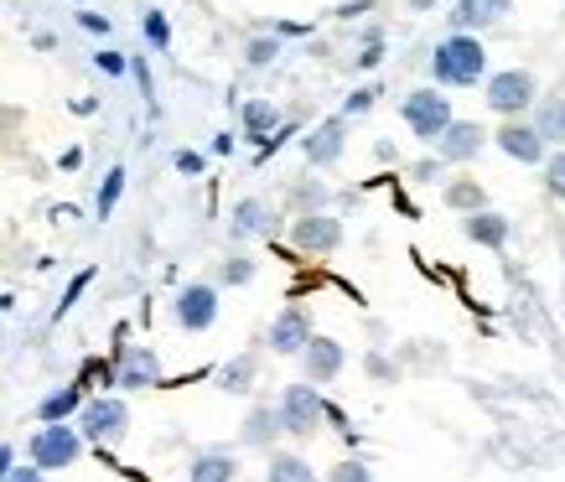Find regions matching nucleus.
Wrapping results in <instances>:
<instances>
[{
    "label": "nucleus",
    "instance_id": "34",
    "mask_svg": "<svg viewBox=\"0 0 565 482\" xmlns=\"http://www.w3.org/2000/svg\"><path fill=\"white\" fill-rule=\"evenodd\" d=\"M545 182H550V192H555V197H565V151L545 156Z\"/></svg>",
    "mask_w": 565,
    "mask_h": 482
},
{
    "label": "nucleus",
    "instance_id": "17",
    "mask_svg": "<svg viewBox=\"0 0 565 482\" xmlns=\"http://www.w3.org/2000/svg\"><path fill=\"white\" fill-rule=\"evenodd\" d=\"M509 17V0H457V11H451V26L457 32H478V26H493V21Z\"/></svg>",
    "mask_w": 565,
    "mask_h": 482
},
{
    "label": "nucleus",
    "instance_id": "19",
    "mask_svg": "<svg viewBox=\"0 0 565 482\" xmlns=\"http://www.w3.org/2000/svg\"><path fill=\"white\" fill-rule=\"evenodd\" d=\"M280 415H275V405H255V410L244 415V426H239V441L244 447H275L280 441Z\"/></svg>",
    "mask_w": 565,
    "mask_h": 482
},
{
    "label": "nucleus",
    "instance_id": "24",
    "mask_svg": "<svg viewBox=\"0 0 565 482\" xmlns=\"http://www.w3.org/2000/svg\"><path fill=\"white\" fill-rule=\"evenodd\" d=\"M280 130V115H275L270 99H249L244 104V136L249 140H270Z\"/></svg>",
    "mask_w": 565,
    "mask_h": 482
},
{
    "label": "nucleus",
    "instance_id": "26",
    "mask_svg": "<svg viewBox=\"0 0 565 482\" xmlns=\"http://www.w3.org/2000/svg\"><path fill=\"white\" fill-rule=\"evenodd\" d=\"M120 192H125V167H109L99 182V203H94V213H99V224L104 218H115V207H120Z\"/></svg>",
    "mask_w": 565,
    "mask_h": 482
},
{
    "label": "nucleus",
    "instance_id": "35",
    "mask_svg": "<svg viewBox=\"0 0 565 482\" xmlns=\"http://www.w3.org/2000/svg\"><path fill=\"white\" fill-rule=\"evenodd\" d=\"M379 57H384V36H369V42H363V52L359 57H353V63H359V68H379Z\"/></svg>",
    "mask_w": 565,
    "mask_h": 482
},
{
    "label": "nucleus",
    "instance_id": "29",
    "mask_svg": "<svg viewBox=\"0 0 565 482\" xmlns=\"http://www.w3.org/2000/svg\"><path fill=\"white\" fill-rule=\"evenodd\" d=\"M146 42H151L156 52L172 47V26H167V17H161V11H146Z\"/></svg>",
    "mask_w": 565,
    "mask_h": 482
},
{
    "label": "nucleus",
    "instance_id": "30",
    "mask_svg": "<svg viewBox=\"0 0 565 482\" xmlns=\"http://www.w3.org/2000/svg\"><path fill=\"white\" fill-rule=\"evenodd\" d=\"M291 203L301 207V213H317V207L327 203V188L322 182H301V188H291Z\"/></svg>",
    "mask_w": 565,
    "mask_h": 482
},
{
    "label": "nucleus",
    "instance_id": "2",
    "mask_svg": "<svg viewBox=\"0 0 565 482\" xmlns=\"http://www.w3.org/2000/svg\"><path fill=\"white\" fill-rule=\"evenodd\" d=\"M275 415H280V431L286 436H317L327 420V405L311 384H286L280 399H275Z\"/></svg>",
    "mask_w": 565,
    "mask_h": 482
},
{
    "label": "nucleus",
    "instance_id": "15",
    "mask_svg": "<svg viewBox=\"0 0 565 482\" xmlns=\"http://www.w3.org/2000/svg\"><path fill=\"white\" fill-rule=\"evenodd\" d=\"M228 234H234V239H270L275 234V207L259 203V197H244V203L234 207V218H228Z\"/></svg>",
    "mask_w": 565,
    "mask_h": 482
},
{
    "label": "nucleus",
    "instance_id": "3",
    "mask_svg": "<svg viewBox=\"0 0 565 482\" xmlns=\"http://www.w3.org/2000/svg\"><path fill=\"white\" fill-rule=\"evenodd\" d=\"M26 457H32L36 472H63V467H73L78 457H84V436H78V426H42V431L32 436V447H26Z\"/></svg>",
    "mask_w": 565,
    "mask_h": 482
},
{
    "label": "nucleus",
    "instance_id": "18",
    "mask_svg": "<svg viewBox=\"0 0 565 482\" xmlns=\"http://www.w3.org/2000/svg\"><path fill=\"white\" fill-rule=\"evenodd\" d=\"M540 115H534V136L545 140V151H565V94H550V99H534Z\"/></svg>",
    "mask_w": 565,
    "mask_h": 482
},
{
    "label": "nucleus",
    "instance_id": "37",
    "mask_svg": "<svg viewBox=\"0 0 565 482\" xmlns=\"http://www.w3.org/2000/svg\"><path fill=\"white\" fill-rule=\"evenodd\" d=\"M78 26L94 36H109V17H99V11H78Z\"/></svg>",
    "mask_w": 565,
    "mask_h": 482
},
{
    "label": "nucleus",
    "instance_id": "22",
    "mask_svg": "<svg viewBox=\"0 0 565 482\" xmlns=\"http://www.w3.org/2000/svg\"><path fill=\"white\" fill-rule=\"evenodd\" d=\"M255 374H259V358L255 353H239V358H228L218 368V389L223 395H249V389H255Z\"/></svg>",
    "mask_w": 565,
    "mask_h": 482
},
{
    "label": "nucleus",
    "instance_id": "8",
    "mask_svg": "<svg viewBox=\"0 0 565 482\" xmlns=\"http://www.w3.org/2000/svg\"><path fill=\"white\" fill-rule=\"evenodd\" d=\"M482 146H488V130L478 120H451L436 140V161L441 167H467V161H478Z\"/></svg>",
    "mask_w": 565,
    "mask_h": 482
},
{
    "label": "nucleus",
    "instance_id": "33",
    "mask_svg": "<svg viewBox=\"0 0 565 482\" xmlns=\"http://www.w3.org/2000/svg\"><path fill=\"white\" fill-rule=\"evenodd\" d=\"M374 99H379L374 84H369V88H353V94H348V104H343V120H353V115H369V109H374Z\"/></svg>",
    "mask_w": 565,
    "mask_h": 482
},
{
    "label": "nucleus",
    "instance_id": "12",
    "mask_svg": "<svg viewBox=\"0 0 565 482\" xmlns=\"http://www.w3.org/2000/svg\"><path fill=\"white\" fill-rule=\"evenodd\" d=\"M120 389H156L161 384V358L151 347H120V368H115Z\"/></svg>",
    "mask_w": 565,
    "mask_h": 482
},
{
    "label": "nucleus",
    "instance_id": "25",
    "mask_svg": "<svg viewBox=\"0 0 565 482\" xmlns=\"http://www.w3.org/2000/svg\"><path fill=\"white\" fill-rule=\"evenodd\" d=\"M482 203H488L482 182H472V176H451V182H446V207H457V213H478Z\"/></svg>",
    "mask_w": 565,
    "mask_h": 482
},
{
    "label": "nucleus",
    "instance_id": "11",
    "mask_svg": "<svg viewBox=\"0 0 565 482\" xmlns=\"http://www.w3.org/2000/svg\"><path fill=\"white\" fill-rule=\"evenodd\" d=\"M343 343H332V338H311L307 347H301V368H307V384H332L338 374H343Z\"/></svg>",
    "mask_w": 565,
    "mask_h": 482
},
{
    "label": "nucleus",
    "instance_id": "31",
    "mask_svg": "<svg viewBox=\"0 0 565 482\" xmlns=\"http://www.w3.org/2000/svg\"><path fill=\"white\" fill-rule=\"evenodd\" d=\"M327 482H374V472H369V462H359V457H353V462L332 467V472H327Z\"/></svg>",
    "mask_w": 565,
    "mask_h": 482
},
{
    "label": "nucleus",
    "instance_id": "13",
    "mask_svg": "<svg viewBox=\"0 0 565 482\" xmlns=\"http://www.w3.org/2000/svg\"><path fill=\"white\" fill-rule=\"evenodd\" d=\"M343 146H348V120H343V115H332V120H322L307 140H301V151H307L311 167H332V161L343 156Z\"/></svg>",
    "mask_w": 565,
    "mask_h": 482
},
{
    "label": "nucleus",
    "instance_id": "20",
    "mask_svg": "<svg viewBox=\"0 0 565 482\" xmlns=\"http://www.w3.org/2000/svg\"><path fill=\"white\" fill-rule=\"evenodd\" d=\"M78 410H84V384H63V389H52V395L36 405V420H42V426H63V420Z\"/></svg>",
    "mask_w": 565,
    "mask_h": 482
},
{
    "label": "nucleus",
    "instance_id": "1",
    "mask_svg": "<svg viewBox=\"0 0 565 482\" xmlns=\"http://www.w3.org/2000/svg\"><path fill=\"white\" fill-rule=\"evenodd\" d=\"M430 73H436V84H446V88H472L482 73H488V52H482L478 36L451 32L446 42H436Z\"/></svg>",
    "mask_w": 565,
    "mask_h": 482
},
{
    "label": "nucleus",
    "instance_id": "41",
    "mask_svg": "<svg viewBox=\"0 0 565 482\" xmlns=\"http://www.w3.org/2000/svg\"><path fill=\"white\" fill-rule=\"evenodd\" d=\"M11 467H17V451L0 447V482H6V472H11Z\"/></svg>",
    "mask_w": 565,
    "mask_h": 482
},
{
    "label": "nucleus",
    "instance_id": "10",
    "mask_svg": "<svg viewBox=\"0 0 565 482\" xmlns=\"http://www.w3.org/2000/svg\"><path fill=\"white\" fill-rule=\"evenodd\" d=\"M493 140H498V151L509 156V161H519V167H540V161L550 156L545 140L534 136V125H524V120H509Z\"/></svg>",
    "mask_w": 565,
    "mask_h": 482
},
{
    "label": "nucleus",
    "instance_id": "27",
    "mask_svg": "<svg viewBox=\"0 0 565 482\" xmlns=\"http://www.w3.org/2000/svg\"><path fill=\"white\" fill-rule=\"evenodd\" d=\"M218 280H223V286H249V280H255V259H249V255H228L218 265Z\"/></svg>",
    "mask_w": 565,
    "mask_h": 482
},
{
    "label": "nucleus",
    "instance_id": "28",
    "mask_svg": "<svg viewBox=\"0 0 565 482\" xmlns=\"http://www.w3.org/2000/svg\"><path fill=\"white\" fill-rule=\"evenodd\" d=\"M275 57H280V42H275V36H249V47H244V63H249V68H270Z\"/></svg>",
    "mask_w": 565,
    "mask_h": 482
},
{
    "label": "nucleus",
    "instance_id": "16",
    "mask_svg": "<svg viewBox=\"0 0 565 482\" xmlns=\"http://www.w3.org/2000/svg\"><path fill=\"white\" fill-rule=\"evenodd\" d=\"M462 234L472 244H482V249H503V244H509V234H514V224H509L503 213H493V207H478V213H467Z\"/></svg>",
    "mask_w": 565,
    "mask_h": 482
},
{
    "label": "nucleus",
    "instance_id": "40",
    "mask_svg": "<svg viewBox=\"0 0 565 482\" xmlns=\"http://www.w3.org/2000/svg\"><path fill=\"white\" fill-rule=\"evenodd\" d=\"M415 176H420V182H430V176L441 182V161H420V167H415Z\"/></svg>",
    "mask_w": 565,
    "mask_h": 482
},
{
    "label": "nucleus",
    "instance_id": "43",
    "mask_svg": "<svg viewBox=\"0 0 565 482\" xmlns=\"http://www.w3.org/2000/svg\"><path fill=\"white\" fill-rule=\"evenodd\" d=\"M415 6H430V0H415Z\"/></svg>",
    "mask_w": 565,
    "mask_h": 482
},
{
    "label": "nucleus",
    "instance_id": "38",
    "mask_svg": "<svg viewBox=\"0 0 565 482\" xmlns=\"http://www.w3.org/2000/svg\"><path fill=\"white\" fill-rule=\"evenodd\" d=\"M177 172H182V176H203V156H198V151H177Z\"/></svg>",
    "mask_w": 565,
    "mask_h": 482
},
{
    "label": "nucleus",
    "instance_id": "14",
    "mask_svg": "<svg viewBox=\"0 0 565 482\" xmlns=\"http://www.w3.org/2000/svg\"><path fill=\"white\" fill-rule=\"evenodd\" d=\"M311 338H317V332H311V317L301 307H286L270 322V347H275V353H301Z\"/></svg>",
    "mask_w": 565,
    "mask_h": 482
},
{
    "label": "nucleus",
    "instance_id": "9",
    "mask_svg": "<svg viewBox=\"0 0 565 482\" xmlns=\"http://www.w3.org/2000/svg\"><path fill=\"white\" fill-rule=\"evenodd\" d=\"M291 244L301 255H332V249L343 244V224H338L332 213H301L291 224Z\"/></svg>",
    "mask_w": 565,
    "mask_h": 482
},
{
    "label": "nucleus",
    "instance_id": "5",
    "mask_svg": "<svg viewBox=\"0 0 565 482\" xmlns=\"http://www.w3.org/2000/svg\"><path fill=\"white\" fill-rule=\"evenodd\" d=\"M534 99H540V78L530 68H503L488 78V109H498L503 120H519Z\"/></svg>",
    "mask_w": 565,
    "mask_h": 482
},
{
    "label": "nucleus",
    "instance_id": "7",
    "mask_svg": "<svg viewBox=\"0 0 565 482\" xmlns=\"http://www.w3.org/2000/svg\"><path fill=\"white\" fill-rule=\"evenodd\" d=\"M218 322V286H207V280H192L177 291V328L182 332H207Z\"/></svg>",
    "mask_w": 565,
    "mask_h": 482
},
{
    "label": "nucleus",
    "instance_id": "42",
    "mask_svg": "<svg viewBox=\"0 0 565 482\" xmlns=\"http://www.w3.org/2000/svg\"><path fill=\"white\" fill-rule=\"evenodd\" d=\"M6 311H11V296H0V317H6Z\"/></svg>",
    "mask_w": 565,
    "mask_h": 482
},
{
    "label": "nucleus",
    "instance_id": "23",
    "mask_svg": "<svg viewBox=\"0 0 565 482\" xmlns=\"http://www.w3.org/2000/svg\"><path fill=\"white\" fill-rule=\"evenodd\" d=\"M265 482H317L307 457H296V451H275L270 467H265Z\"/></svg>",
    "mask_w": 565,
    "mask_h": 482
},
{
    "label": "nucleus",
    "instance_id": "36",
    "mask_svg": "<svg viewBox=\"0 0 565 482\" xmlns=\"http://www.w3.org/2000/svg\"><path fill=\"white\" fill-rule=\"evenodd\" d=\"M94 63H99V73H109V78H120V73L130 68V63H125V52H115V47H104Z\"/></svg>",
    "mask_w": 565,
    "mask_h": 482
},
{
    "label": "nucleus",
    "instance_id": "6",
    "mask_svg": "<svg viewBox=\"0 0 565 482\" xmlns=\"http://www.w3.org/2000/svg\"><path fill=\"white\" fill-rule=\"evenodd\" d=\"M399 115H405V125L415 130V140L436 146V140H441V130L451 125V99H446V94H436V88H415V94H405Z\"/></svg>",
    "mask_w": 565,
    "mask_h": 482
},
{
    "label": "nucleus",
    "instance_id": "32",
    "mask_svg": "<svg viewBox=\"0 0 565 482\" xmlns=\"http://www.w3.org/2000/svg\"><path fill=\"white\" fill-rule=\"evenodd\" d=\"M88 280H94V270H78V276H73V286L63 291V301H57V322H63V317H68L73 307H78V296L88 291Z\"/></svg>",
    "mask_w": 565,
    "mask_h": 482
},
{
    "label": "nucleus",
    "instance_id": "21",
    "mask_svg": "<svg viewBox=\"0 0 565 482\" xmlns=\"http://www.w3.org/2000/svg\"><path fill=\"white\" fill-rule=\"evenodd\" d=\"M239 462H234V451H198L188 467V482H234Z\"/></svg>",
    "mask_w": 565,
    "mask_h": 482
},
{
    "label": "nucleus",
    "instance_id": "39",
    "mask_svg": "<svg viewBox=\"0 0 565 482\" xmlns=\"http://www.w3.org/2000/svg\"><path fill=\"white\" fill-rule=\"evenodd\" d=\"M6 482H47V472H36V467L26 462V467H11V472H6Z\"/></svg>",
    "mask_w": 565,
    "mask_h": 482
},
{
    "label": "nucleus",
    "instance_id": "4",
    "mask_svg": "<svg viewBox=\"0 0 565 482\" xmlns=\"http://www.w3.org/2000/svg\"><path fill=\"white\" fill-rule=\"evenodd\" d=\"M130 431V405L115 395H99V399H84V410H78V436L94 441V447H109V441H120Z\"/></svg>",
    "mask_w": 565,
    "mask_h": 482
}]
</instances>
